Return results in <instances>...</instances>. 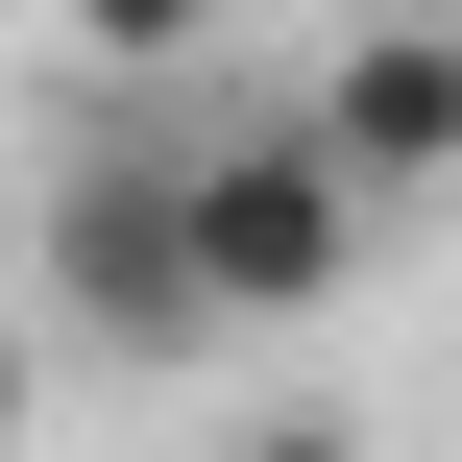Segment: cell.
I'll return each instance as SVG.
<instances>
[{
  "mask_svg": "<svg viewBox=\"0 0 462 462\" xmlns=\"http://www.w3.org/2000/svg\"><path fill=\"white\" fill-rule=\"evenodd\" d=\"M171 244H195V292H219V341H292V317H341L365 292V195L317 171V122H195L171 146Z\"/></svg>",
  "mask_w": 462,
  "mask_h": 462,
  "instance_id": "obj_1",
  "label": "cell"
},
{
  "mask_svg": "<svg viewBox=\"0 0 462 462\" xmlns=\"http://www.w3.org/2000/svg\"><path fill=\"white\" fill-rule=\"evenodd\" d=\"M24 268H49V317H73L97 365H146V390L219 341V292H195V244H171V146H73L49 219H24Z\"/></svg>",
  "mask_w": 462,
  "mask_h": 462,
  "instance_id": "obj_2",
  "label": "cell"
},
{
  "mask_svg": "<svg viewBox=\"0 0 462 462\" xmlns=\"http://www.w3.org/2000/svg\"><path fill=\"white\" fill-rule=\"evenodd\" d=\"M292 122H317V171H341L365 219L462 195V0H390V24H341V73H317Z\"/></svg>",
  "mask_w": 462,
  "mask_h": 462,
  "instance_id": "obj_3",
  "label": "cell"
},
{
  "mask_svg": "<svg viewBox=\"0 0 462 462\" xmlns=\"http://www.w3.org/2000/svg\"><path fill=\"white\" fill-rule=\"evenodd\" d=\"M49 24H73V49H97V73H195V49H219V24H244V0H49Z\"/></svg>",
  "mask_w": 462,
  "mask_h": 462,
  "instance_id": "obj_4",
  "label": "cell"
},
{
  "mask_svg": "<svg viewBox=\"0 0 462 462\" xmlns=\"http://www.w3.org/2000/svg\"><path fill=\"white\" fill-rule=\"evenodd\" d=\"M244 462H365V414H244Z\"/></svg>",
  "mask_w": 462,
  "mask_h": 462,
  "instance_id": "obj_5",
  "label": "cell"
},
{
  "mask_svg": "<svg viewBox=\"0 0 462 462\" xmlns=\"http://www.w3.org/2000/svg\"><path fill=\"white\" fill-rule=\"evenodd\" d=\"M24 390H49V341H24V317H0V462H24Z\"/></svg>",
  "mask_w": 462,
  "mask_h": 462,
  "instance_id": "obj_6",
  "label": "cell"
}]
</instances>
